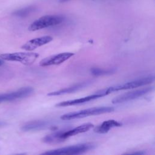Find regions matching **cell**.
<instances>
[{
	"label": "cell",
	"instance_id": "obj_1",
	"mask_svg": "<svg viewBox=\"0 0 155 155\" xmlns=\"http://www.w3.org/2000/svg\"><path fill=\"white\" fill-rule=\"evenodd\" d=\"M95 147L96 145L91 142L83 143L50 150L42 153V154H79L93 150Z\"/></svg>",
	"mask_w": 155,
	"mask_h": 155
},
{
	"label": "cell",
	"instance_id": "obj_2",
	"mask_svg": "<svg viewBox=\"0 0 155 155\" xmlns=\"http://www.w3.org/2000/svg\"><path fill=\"white\" fill-rule=\"evenodd\" d=\"M114 108L112 107H93L82 110L76 112H72L65 114L61 116L62 120H71L75 119H80L90 116L98 115L101 114L110 113L113 111Z\"/></svg>",
	"mask_w": 155,
	"mask_h": 155
},
{
	"label": "cell",
	"instance_id": "obj_3",
	"mask_svg": "<svg viewBox=\"0 0 155 155\" xmlns=\"http://www.w3.org/2000/svg\"><path fill=\"white\" fill-rule=\"evenodd\" d=\"M65 17L60 15L43 16L33 22L28 27L30 31H36L42 28L60 24L64 21Z\"/></svg>",
	"mask_w": 155,
	"mask_h": 155
},
{
	"label": "cell",
	"instance_id": "obj_4",
	"mask_svg": "<svg viewBox=\"0 0 155 155\" xmlns=\"http://www.w3.org/2000/svg\"><path fill=\"white\" fill-rule=\"evenodd\" d=\"M154 76L152 75H149L147 76L142 77L141 78L133 80L131 81L125 82L124 84H119V85L108 87L107 88H105V91L108 95V94L114 91L133 89L139 87H142L152 83L153 82H154Z\"/></svg>",
	"mask_w": 155,
	"mask_h": 155
},
{
	"label": "cell",
	"instance_id": "obj_5",
	"mask_svg": "<svg viewBox=\"0 0 155 155\" xmlns=\"http://www.w3.org/2000/svg\"><path fill=\"white\" fill-rule=\"evenodd\" d=\"M0 57L4 60L19 62L25 65H30L35 62L39 57V54L36 53L17 52L2 54L0 55Z\"/></svg>",
	"mask_w": 155,
	"mask_h": 155
},
{
	"label": "cell",
	"instance_id": "obj_6",
	"mask_svg": "<svg viewBox=\"0 0 155 155\" xmlns=\"http://www.w3.org/2000/svg\"><path fill=\"white\" fill-rule=\"evenodd\" d=\"M154 90L153 87H148L146 88H140L139 90H136L132 91H129L125 93L124 94H120L116 97H114L112 100L113 104H119L123 103L125 102H128L131 100H134L135 99L139 98Z\"/></svg>",
	"mask_w": 155,
	"mask_h": 155
},
{
	"label": "cell",
	"instance_id": "obj_7",
	"mask_svg": "<svg viewBox=\"0 0 155 155\" xmlns=\"http://www.w3.org/2000/svg\"><path fill=\"white\" fill-rule=\"evenodd\" d=\"M107 95L106 92L105 91V90H101L100 91H98L96 92L95 93L84 97L79 99H75L73 100H69L66 101H62L59 103H58L56 106V107H67V106H71V105H79L82 104H84L86 102H88L90 101L98 99L99 97L105 96Z\"/></svg>",
	"mask_w": 155,
	"mask_h": 155
},
{
	"label": "cell",
	"instance_id": "obj_8",
	"mask_svg": "<svg viewBox=\"0 0 155 155\" xmlns=\"http://www.w3.org/2000/svg\"><path fill=\"white\" fill-rule=\"evenodd\" d=\"M73 55L74 53L71 52H64L54 54L42 59L39 62V65L41 67L59 65L64 62Z\"/></svg>",
	"mask_w": 155,
	"mask_h": 155
},
{
	"label": "cell",
	"instance_id": "obj_9",
	"mask_svg": "<svg viewBox=\"0 0 155 155\" xmlns=\"http://www.w3.org/2000/svg\"><path fill=\"white\" fill-rule=\"evenodd\" d=\"M33 92V88L31 87H24L15 91L0 94V103L5 101H12L16 99H22L30 96Z\"/></svg>",
	"mask_w": 155,
	"mask_h": 155
},
{
	"label": "cell",
	"instance_id": "obj_10",
	"mask_svg": "<svg viewBox=\"0 0 155 155\" xmlns=\"http://www.w3.org/2000/svg\"><path fill=\"white\" fill-rule=\"evenodd\" d=\"M53 38L50 36H44L31 39L22 46V48L27 51H32L38 47L51 42Z\"/></svg>",
	"mask_w": 155,
	"mask_h": 155
},
{
	"label": "cell",
	"instance_id": "obj_11",
	"mask_svg": "<svg viewBox=\"0 0 155 155\" xmlns=\"http://www.w3.org/2000/svg\"><path fill=\"white\" fill-rule=\"evenodd\" d=\"M94 127V125L91 123H86L82 125H81L78 127H76L74 128L68 130L66 131H62V137L63 139L65 140L68 137H70L71 136H75L76 134L84 133L86 131H88L90 129H91Z\"/></svg>",
	"mask_w": 155,
	"mask_h": 155
},
{
	"label": "cell",
	"instance_id": "obj_12",
	"mask_svg": "<svg viewBox=\"0 0 155 155\" xmlns=\"http://www.w3.org/2000/svg\"><path fill=\"white\" fill-rule=\"evenodd\" d=\"M51 126L50 122L47 120H33L25 124L21 128L24 131H38L45 129Z\"/></svg>",
	"mask_w": 155,
	"mask_h": 155
},
{
	"label": "cell",
	"instance_id": "obj_13",
	"mask_svg": "<svg viewBox=\"0 0 155 155\" xmlns=\"http://www.w3.org/2000/svg\"><path fill=\"white\" fill-rule=\"evenodd\" d=\"M90 84V82H89V81L81 82V83H79L78 84L74 85L73 86H71V87H69L67 88H65L61 89L59 90H57V91H51V92L48 93L47 95L50 96H59V95H62V94H68V93H74V92L78 91L83 88H85V87L88 86Z\"/></svg>",
	"mask_w": 155,
	"mask_h": 155
},
{
	"label": "cell",
	"instance_id": "obj_14",
	"mask_svg": "<svg viewBox=\"0 0 155 155\" xmlns=\"http://www.w3.org/2000/svg\"><path fill=\"white\" fill-rule=\"evenodd\" d=\"M122 125V124L113 119H110L103 122L102 124L94 128V131L99 134H104L107 133L111 128L119 127Z\"/></svg>",
	"mask_w": 155,
	"mask_h": 155
},
{
	"label": "cell",
	"instance_id": "obj_15",
	"mask_svg": "<svg viewBox=\"0 0 155 155\" xmlns=\"http://www.w3.org/2000/svg\"><path fill=\"white\" fill-rule=\"evenodd\" d=\"M62 131L63 130L57 131L47 135L42 139V141L46 143L49 144L58 143L64 142V140L62 137Z\"/></svg>",
	"mask_w": 155,
	"mask_h": 155
},
{
	"label": "cell",
	"instance_id": "obj_16",
	"mask_svg": "<svg viewBox=\"0 0 155 155\" xmlns=\"http://www.w3.org/2000/svg\"><path fill=\"white\" fill-rule=\"evenodd\" d=\"M37 10V7L35 5H29L27 7H25L21 8H19L13 13L14 16H18L19 18H25L36 12Z\"/></svg>",
	"mask_w": 155,
	"mask_h": 155
},
{
	"label": "cell",
	"instance_id": "obj_17",
	"mask_svg": "<svg viewBox=\"0 0 155 155\" xmlns=\"http://www.w3.org/2000/svg\"><path fill=\"white\" fill-rule=\"evenodd\" d=\"M115 71V69H108V70H104L99 68H91L90 69V72L94 76H101V75H106L110 74L113 73Z\"/></svg>",
	"mask_w": 155,
	"mask_h": 155
},
{
	"label": "cell",
	"instance_id": "obj_18",
	"mask_svg": "<svg viewBox=\"0 0 155 155\" xmlns=\"http://www.w3.org/2000/svg\"><path fill=\"white\" fill-rule=\"evenodd\" d=\"M131 154H145L144 152H135V153H131Z\"/></svg>",
	"mask_w": 155,
	"mask_h": 155
},
{
	"label": "cell",
	"instance_id": "obj_19",
	"mask_svg": "<svg viewBox=\"0 0 155 155\" xmlns=\"http://www.w3.org/2000/svg\"><path fill=\"white\" fill-rule=\"evenodd\" d=\"M5 125H6V123L4 122H0V127L4 126Z\"/></svg>",
	"mask_w": 155,
	"mask_h": 155
},
{
	"label": "cell",
	"instance_id": "obj_20",
	"mask_svg": "<svg viewBox=\"0 0 155 155\" xmlns=\"http://www.w3.org/2000/svg\"><path fill=\"white\" fill-rule=\"evenodd\" d=\"M69 1H70V0H59V1L60 2H67Z\"/></svg>",
	"mask_w": 155,
	"mask_h": 155
},
{
	"label": "cell",
	"instance_id": "obj_21",
	"mask_svg": "<svg viewBox=\"0 0 155 155\" xmlns=\"http://www.w3.org/2000/svg\"><path fill=\"white\" fill-rule=\"evenodd\" d=\"M2 64H3V61L1 59H0V66H1Z\"/></svg>",
	"mask_w": 155,
	"mask_h": 155
}]
</instances>
